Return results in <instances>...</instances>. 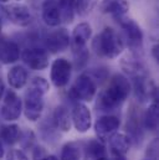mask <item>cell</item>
Segmentation results:
<instances>
[{
  "label": "cell",
  "instance_id": "obj_9",
  "mask_svg": "<svg viewBox=\"0 0 159 160\" xmlns=\"http://www.w3.org/2000/svg\"><path fill=\"white\" fill-rule=\"evenodd\" d=\"M20 57L24 63L34 71H42L49 66V53L39 47L24 50Z\"/></svg>",
  "mask_w": 159,
  "mask_h": 160
},
{
  "label": "cell",
  "instance_id": "obj_1",
  "mask_svg": "<svg viewBox=\"0 0 159 160\" xmlns=\"http://www.w3.org/2000/svg\"><path fill=\"white\" fill-rule=\"evenodd\" d=\"M131 89H132L131 82L126 76L121 73L115 75L111 78L108 86L101 92L98 97V102H97L98 111L110 112L116 109L128 98Z\"/></svg>",
  "mask_w": 159,
  "mask_h": 160
},
{
  "label": "cell",
  "instance_id": "obj_4",
  "mask_svg": "<svg viewBox=\"0 0 159 160\" xmlns=\"http://www.w3.org/2000/svg\"><path fill=\"white\" fill-rule=\"evenodd\" d=\"M44 96L38 89H34L29 87L26 94H25V102H24V114L26 119L30 122H36L40 119L42 112H44Z\"/></svg>",
  "mask_w": 159,
  "mask_h": 160
},
{
  "label": "cell",
  "instance_id": "obj_22",
  "mask_svg": "<svg viewBox=\"0 0 159 160\" xmlns=\"http://www.w3.org/2000/svg\"><path fill=\"white\" fill-rule=\"evenodd\" d=\"M158 103L153 102L143 116V127L151 132H156L158 129Z\"/></svg>",
  "mask_w": 159,
  "mask_h": 160
},
{
  "label": "cell",
  "instance_id": "obj_30",
  "mask_svg": "<svg viewBox=\"0 0 159 160\" xmlns=\"http://www.w3.org/2000/svg\"><path fill=\"white\" fill-rule=\"evenodd\" d=\"M152 53H153V57L156 61H158V45H154L153 48H152Z\"/></svg>",
  "mask_w": 159,
  "mask_h": 160
},
{
  "label": "cell",
  "instance_id": "obj_38",
  "mask_svg": "<svg viewBox=\"0 0 159 160\" xmlns=\"http://www.w3.org/2000/svg\"><path fill=\"white\" fill-rule=\"evenodd\" d=\"M146 160H151V159H146Z\"/></svg>",
  "mask_w": 159,
  "mask_h": 160
},
{
  "label": "cell",
  "instance_id": "obj_16",
  "mask_svg": "<svg viewBox=\"0 0 159 160\" xmlns=\"http://www.w3.org/2000/svg\"><path fill=\"white\" fill-rule=\"evenodd\" d=\"M100 10L103 14H110L116 19H119L128 12L129 4L126 0H102L100 4Z\"/></svg>",
  "mask_w": 159,
  "mask_h": 160
},
{
  "label": "cell",
  "instance_id": "obj_17",
  "mask_svg": "<svg viewBox=\"0 0 159 160\" xmlns=\"http://www.w3.org/2000/svg\"><path fill=\"white\" fill-rule=\"evenodd\" d=\"M108 142L111 153L113 155H126L132 144V139L124 133H115Z\"/></svg>",
  "mask_w": 159,
  "mask_h": 160
},
{
  "label": "cell",
  "instance_id": "obj_2",
  "mask_svg": "<svg viewBox=\"0 0 159 160\" xmlns=\"http://www.w3.org/2000/svg\"><path fill=\"white\" fill-rule=\"evenodd\" d=\"M93 48L98 56L111 60L118 57L123 52L124 42L112 28H105L100 35L96 36L93 41Z\"/></svg>",
  "mask_w": 159,
  "mask_h": 160
},
{
  "label": "cell",
  "instance_id": "obj_32",
  "mask_svg": "<svg viewBox=\"0 0 159 160\" xmlns=\"http://www.w3.org/2000/svg\"><path fill=\"white\" fill-rule=\"evenodd\" d=\"M40 160H59L55 155H45V157H42Z\"/></svg>",
  "mask_w": 159,
  "mask_h": 160
},
{
  "label": "cell",
  "instance_id": "obj_29",
  "mask_svg": "<svg viewBox=\"0 0 159 160\" xmlns=\"http://www.w3.org/2000/svg\"><path fill=\"white\" fill-rule=\"evenodd\" d=\"M6 160H29L26 154L20 149H13L9 152Z\"/></svg>",
  "mask_w": 159,
  "mask_h": 160
},
{
  "label": "cell",
  "instance_id": "obj_19",
  "mask_svg": "<svg viewBox=\"0 0 159 160\" xmlns=\"http://www.w3.org/2000/svg\"><path fill=\"white\" fill-rule=\"evenodd\" d=\"M8 82L14 89L23 88L28 83V71L23 66H14L8 72Z\"/></svg>",
  "mask_w": 159,
  "mask_h": 160
},
{
  "label": "cell",
  "instance_id": "obj_39",
  "mask_svg": "<svg viewBox=\"0 0 159 160\" xmlns=\"http://www.w3.org/2000/svg\"><path fill=\"white\" fill-rule=\"evenodd\" d=\"M18 1H20V0H18Z\"/></svg>",
  "mask_w": 159,
  "mask_h": 160
},
{
  "label": "cell",
  "instance_id": "obj_10",
  "mask_svg": "<svg viewBox=\"0 0 159 160\" xmlns=\"http://www.w3.org/2000/svg\"><path fill=\"white\" fill-rule=\"evenodd\" d=\"M121 120L116 116H102L95 123V130L101 142H108V139L117 133Z\"/></svg>",
  "mask_w": 159,
  "mask_h": 160
},
{
  "label": "cell",
  "instance_id": "obj_7",
  "mask_svg": "<svg viewBox=\"0 0 159 160\" xmlns=\"http://www.w3.org/2000/svg\"><path fill=\"white\" fill-rule=\"evenodd\" d=\"M0 112H1V117L8 122H14L19 119V117L21 116L23 102L13 89H9L8 92H5Z\"/></svg>",
  "mask_w": 159,
  "mask_h": 160
},
{
  "label": "cell",
  "instance_id": "obj_5",
  "mask_svg": "<svg viewBox=\"0 0 159 160\" xmlns=\"http://www.w3.org/2000/svg\"><path fill=\"white\" fill-rule=\"evenodd\" d=\"M72 73V65L66 58H57L51 65V72H50V80L52 84L57 88H62L67 86L70 82Z\"/></svg>",
  "mask_w": 159,
  "mask_h": 160
},
{
  "label": "cell",
  "instance_id": "obj_24",
  "mask_svg": "<svg viewBox=\"0 0 159 160\" xmlns=\"http://www.w3.org/2000/svg\"><path fill=\"white\" fill-rule=\"evenodd\" d=\"M60 160H81V152L76 143H67L62 147Z\"/></svg>",
  "mask_w": 159,
  "mask_h": 160
},
{
  "label": "cell",
  "instance_id": "obj_25",
  "mask_svg": "<svg viewBox=\"0 0 159 160\" xmlns=\"http://www.w3.org/2000/svg\"><path fill=\"white\" fill-rule=\"evenodd\" d=\"M139 116L138 113L134 111V108H132L129 116H128V122H127V129L129 130V133L132 134V137L137 138L141 137V124H139Z\"/></svg>",
  "mask_w": 159,
  "mask_h": 160
},
{
  "label": "cell",
  "instance_id": "obj_33",
  "mask_svg": "<svg viewBox=\"0 0 159 160\" xmlns=\"http://www.w3.org/2000/svg\"><path fill=\"white\" fill-rule=\"evenodd\" d=\"M4 157V145H3V142L0 140V160L3 159Z\"/></svg>",
  "mask_w": 159,
  "mask_h": 160
},
{
  "label": "cell",
  "instance_id": "obj_36",
  "mask_svg": "<svg viewBox=\"0 0 159 160\" xmlns=\"http://www.w3.org/2000/svg\"><path fill=\"white\" fill-rule=\"evenodd\" d=\"M1 28H3V24H1V20H0V34H1Z\"/></svg>",
  "mask_w": 159,
  "mask_h": 160
},
{
  "label": "cell",
  "instance_id": "obj_21",
  "mask_svg": "<svg viewBox=\"0 0 159 160\" xmlns=\"http://www.w3.org/2000/svg\"><path fill=\"white\" fill-rule=\"evenodd\" d=\"M85 157L86 160H97L106 157V147L103 142H101L100 139L90 140L85 148Z\"/></svg>",
  "mask_w": 159,
  "mask_h": 160
},
{
  "label": "cell",
  "instance_id": "obj_34",
  "mask_svg": "<svg viewBox=\"0 0 159 160\" xmlns=\"http://www.w3.org/2000/svg\"><path fill=\"white\" fill-rule=\"evenodd\" d=\"M113 160H127L124 155H113Z\"/></svg>",
  "mask_w": 159,
  "mask_h": 160
},
{
  "label": "cell",
  "instance_id": "obj_31",
  "mask_svg": "<svg viewBox=\"0 0 159 160\" xmlns=\"http://www.w3.org/2000/svg\"><path fill=\"white\" fill-rule=\"evenodd\" d=\"M4 93H5V84H4V82H3V80L0 78V99L3 98Z\"/></svg>",
  "mask_w": 159,
  "mask_h": 160
},
{
  "label": "cell",
  "instance_id": "obj_15",
  "mask_svg": "<svg viewBox=\"0 0 159 160\" xmlns=\"http://www.w3.org/2000/svg\"><path fill=\"white\" fill-rule=\"evenodd\" d=\"M20 47L16 42L9 40H0V63H15L20 58Z\"/></svg>",
  "mask_w": 159,
  "mask_h": 160
},
{
  "label": "cell",
  "instance_id": "obj_35",
  "mask_svg": "<svg viewBox=\"0 0 159 160\" xmlns=\"http://www.w3.org/2000/svg\"><path fill=\"white\" fill-rule=\"evenodd\" d=\"M97 160H108L106 157H103V158H100V159H97Z\"/></svg>",
  "mask_w": 159,
  "mask_h": 160
},
{
  "label": "cell",
  "instance_id": "obj_3",
  "mask_svg": "<svg viewBox=\"0 0 159 160\" xmlns=\"http://www.w3.org/2000/svg\"><path fill=\"white\" fill-rule=\"evenodd\" d=\"M96 93L97 84L95 80L87 73L80 75L69 91L70 98L77 102H91L95 98Z\"/></svg>",
  "mask_w": 159,
  "mask_h": 160
},
{
  "label": "cell",
  "instance_id": "obj_27",
  "mask_svg": "<svg viewBox=\"0 0 159 160\" xmlns=\"http://www.w3.org/2000/svg\"><path fill=\"white\" fill-rule=\"evenodd\" d=\"M29 87H31L34 89H38L42 94H46L50 91V84H49V82L45 80L44 77H35V78H33V81L29 84Z\"/></svg>",
  "mask_w": 159,
  "mask_h": 160
},
{
  "label": "cell",
  "instance_id": "obj_13",
  "mask_svg": "<svg viewBox=\"0 0 159 160\" xmlns=\"http://www.w3.org/2000/svg\"><path fill=\"white\" fill-rule=\"evenodd\" d=\"M45 46L51 53L65 51L70 46V35L66 29H59L49 34L45 39Z\"/></svg>",
  "mask_w": 159,
  "mask_h": 160
},
{
  "label": "cell",
  "instance_id": "obj_23",
  "mask_svg": "<svg viewBox=\"0 0 159 160\" xmlns=\"http://www.w3.org/2000/svg\"><path fill=\"white\" fill-rule=\"evenodd\" d=\"M59 9L61 15V21H65L67 24L72 22L76 12V2L75 0H59Z\"/></svg>",
  "mask_w": 159,
  "mask_h": 160
},
{
  "label": "cell",
  "instance_id": "obj_14",
  "mask_svg": "<svg viewBox=\"0 0 159 160\" xmlns=\"http://www.w3.org/2000/svg\"><path fill=\"white\" fill-rule=\"evenodd\" d=\"M41 16L47 26H59L61 24V15L57 0H44L41 6Z\"/></svg>",
  "mask_w": 159,
  "mask_h": 160
},
{
  "label": "cell",
  "instance_id": "obj_37",
  "mask_svg": "<svg viewBox=\"0 0 159 160\" xmlns=\"http://www.w3.org/2000/svg\"><path fill=\"white\" fill-rule=\"evenodd\" d=\"M9 0H0V2H8Z\"/></svg>",
  "mask_w": 159,
  "mask_h": 160
},
{
  "label": "cell",
  "instance_id": "obj_12",
  "mask_svg": "<svg viewBox=\"0 0 159 160\" xmlns=\"http://www.w3.org/2000/svg\"><path fill=\"white\" fill-rule=\"evenodd\" d=\"M92 36V28L87 22H81L76 25L74 29L71 36H70V46L75 53H79L81 51L86 50V43Z\"/></svg>",
  "mask_w": 159,
  "mask_h": 160
},
{
  "label": "cell",
  "instance_id": "obj_18",
  "mask_svg": "<svg viewBox=\"0 0 159 160\" xmlns=\"http://www.w3.org/2000/svg\"><path fill=\"white\" fill-rule=\"evenodd\" d=\"M52 120L55 127L61 130V132H70L71 130V125H72V120H71V114L69 112V109L65 106H57L55 108Z\"/></svg>",
  "mask_w": 159,
  "mask_h": 160
},
{
  "label": "cell",
  "instance_id": "obj_8",
  "mask_svg": "<svg viewBox=\"0 0 159 160\" xmlns=\"http://www.w3.org/2000/svg\"><path fill=\"white\" fill-rule=\"evenodd\" d=\"M4 12H5L6 18L13 24H15L20 28H26L33 21V15H31L29 8L20 2L9 4V5L4 6Z\"/></svg>",
  "mask_w": 159,
  "mask_h": 160
},
{
  "label": "cell",
  "instance_id": "obj_11",
  "mask_svg": "<svg viewBox=\"0 0 159 160\" xmlns=\"http://www.w3.org/2000/svg\"><path fill=\"white\" fill-rule=\"evenodd\" d=\"M71 120L79 133L88 132V129L92 125V114L90 108L82 102L75 103L72 114H71Z\"/></svg>",
  "mask_w": 159,
  "mask_h": 160
},
{
  "label": "cell",
  "instance_id": "obj_6",
  "mask_svg": "<svg viewBox=\"0 0 159 160\" xmlns=\"http://www.w3.org/2000/svg\"><path fill=\"white\" fill-rule=\"evenodd\" d=\"M121 25V28L123 29L124 34H126V39L128 47L132 51H138L142 48L143 45V32L141 26L133 21L132 19H126V18H119L117 19Z\"/></svg>",
  "mask_w": 159,
  "mask_h": 160
},
{
  "label": "cell",
  "instance_id": "obj_20",
  "mask_svg": "<svg viewBox=\"0 0 159 160\" xmlns=\"http://www.w3.org/2000/svg\"><path fill=\"white\" fill-rule=\"evenodd\" d=\"M21 138L18 124H5L0 127V140L8 145H14Z\"/></svg>",
  "mask_w": 159,
  "mask_h": 160
},
{
  "label": "cell",
  "instance_id": "obj_26",
  "mask_svg": "<svg viewBox=\"0 0 159 160\" xmlns=\"http://www.w3.org/2000/svg\"><path fill=\"white\" fill-rule=\"evenodd\" d=\"M75 2H76V11L80 15H86L93 10L98 0H75Z\"/></svg>",
  "mask_w": 159,
  "mask_h": 160
},
{
  "label": "cell",
  "instance_id": "obj_28",
  "mask_svg": "<svg viewBox=\"0 0 159 160\" xmlns=\"http://www.w3.org/2000/svg\"><path fill=\"white\" fill-rule=\"evenodd\" d=\"M147 157L148 159L156 160L158 157V139H154L151 142V144L147 148Z\"/></svg>",
  "mask_w": 159,
  "mask_h": 160
}]
</instances>
